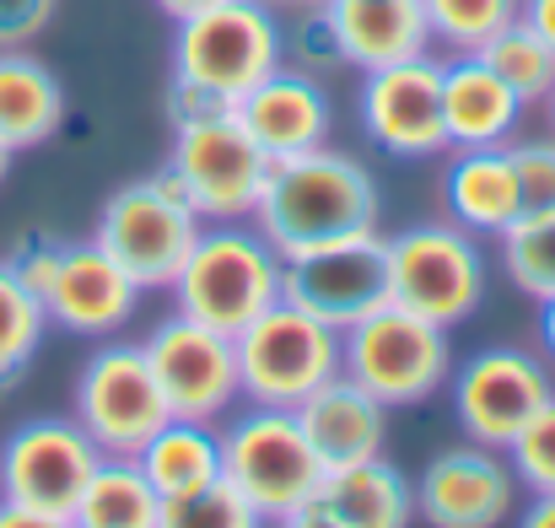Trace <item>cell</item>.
Here are the masks:
<instances>
[{
  "label": "cell",
  "instance_id": "cell-1",
  "mask_svg": "<svg viewBox=\"0 0 555 528\" xmlns=\"http://www.w3.org/2000/svg\"><path fill=\"white\" fill-rule=\"evenodd\" d=\"M377 216H383L377 178L367 173V163L335 146L270 163L264 194L254 205V227L275 243L281 259L340 237H367L377 232Z\"/></svg>",
  "mask_w": 555,
  "mask_h": 528
},
{
  "label": "cell",
  "instance_id": "cell-33",
  "mask_svg": "<svg viewBox=\"0 0 555 528\" xmlns=\"http://www.w3.org/2000/svg\"><path fill=\"white\" fill-rule=\"evenodd\" d=\"M518 189H524V210H555V130L534 141H507Z\"/></svg>",
  "mask_w": 555,
  "mask_h": 528
},
{
  "label": "cell",
  "instance_id": "cell-43",
  "mask_svg": "<svg viewBox=\"0 0 555 528\" xmlns=\"http://www.w3.org/2000/svg\"><path fill=\"white\" fill-rule=\"evenodd\" d=\"M270 11H281V16H302V11H319L324 0H264Z\"/></svg>",
  "mask_w": 555,
  "mask_h": 528
},
{
  "label": "cell",
  "instance_id": "cell-30",
  "mask_svg": "<svg viewBox=\"0 0 555 528\" xmlns=\"http://www.w3.org/2000/svg\"><path fill=\"white\" fill-rule=\"evenodd\" d=\"M49 330V313L43 302L16 281L11 259H0V383H11L33 356H38V340Z\"/></svg>",
  "mask_w": 555,
  "mask_h": 528
},
{
  "label": "cell",
  "instance_id": "cell-14",
  "mask_svg": "<svg viewBox=\"0 0 555 528\" xmlns=\"http://www.w3.org/2000/svg\"><path fill=\"white\" fill-rule=\"evenodd\" d=\"M98 448L76 421L38 415L0 442V502L70 518L87 475L98 469Z\"/></svg>",
  "mask_w": 555,
  "mask_h": 528
},
{
  "label": "cell",
  "instance_id": "cell-34",
  "mask_svg": "<svg viewBox=\"0 0 555 528\" xmlns=\"http://www.w3.org/2000/svg\"><path fill=\"white\" fill-rule=\"evenodd\" d=\"M297 27H286V65L308 70V76H324L330 65H340V49H335V33H330V16L324 5L319 11H302L292 16Z\"/></svg>",
  "mask_w": 555,
  "mask_h": 528
},
{
  "label": "cell",
  "instance_id": "cell-28",
  "mask_svg": "<svg viewBox=\"0 0 555 528\" xmlns=\"http://www.w3.org/2000/svg\"><path fill=\"white\" fill-rule=\"evenodd\" d=\"M496 243H502L507 281L524 297L534 302L555 297V210H524Z\"/></svg>",
  "mask_w": 555,
  "mask_h": 528
},
{
  "label": "cell",
  "instance_id": "cell-12",
  "mask_svg": "<svg viewBox=\"0 0 555 528\" xmlns=\"http://www.w3.org/2000/svg\"><path fill=\"white\" fill-rule=\"evenodd\" d=\"M146 361H152V377L168 399V415L173 421H199V426H216L237 410L243 388H237V346L232 335L221 330H205L184 313H173L168 324H157L146 335Z\"/></svg>",
  "mask_w": 555,
  "mask_h": 528
},
{
  "label": "cell",
  "instance_id": "cell-19",
  "mask_svg": "<svg viewBox=\"0 0 555 528\" xmlns=\"http://www.w3.org/2000/svg\"><path fill=\"white\" fill-rule=\"evenodd\" d=\"M324 16H330L340 65H351L362 76L437 49L421 0H324Z\"/></svg>",
  "mask_w": 555,
  "mask_h": 528
},
{
  "label": "cell",
  "instance_id": "cell-42",
  "mask_svg": "<svg viewBox=\"0 0 555 528\" xmlns=\"http://www.w3.org/2000/svg\"><path fill=\"white\" fill-rule=\"evenodd\" d=\"M540 335H545V351L555 356V297L540 302Z\"/></svg>",
  "mask_w": 555,
  "mask_h": 528
},
{
  "label": "cell",
  "instance_id": "cell-37",
  "mask_svg": "<svg viewBox=\"0 0 555 528\" xmlns=\"http://www.w3.org/2000/svg\"><path fill=\"white\" fill-rule=\"evenodd\" d=\"M0 528H70V518H54V513H33V507L0 502Z\"/></svg>",
  "mask_w": 555,
  "mask_h": 528
},
{
  "label": "cell",
  "instance_id": "cell-3",
  "mask_svg": "<svg viewBox=\"0 0 555 528\" xmlns=\"http://www.w3.org/2000/svg\"><path fill=\"white\" fill-rule=\"evenodd\" d=\"M281 65H286V16L270 11L264 0L205 5L173 33V76L227 108Z\"/></svg>",
  "mask_w": 555,
  "mask_h": 528
},
{
  "label": "cell",
  "instance_id": "cell-16",
  "mask_svg": "<svg viewBox=\"0 0 555 528\" xmlns=\"http://www.w3.org/2000/svg\"><path fill=\"white\" fill-rule=\"evenodd\" d=\"M518 507V475L502 448H442L415 486V518L431 528H502Z\"/></svg>",
  "mask_w": 555,
  "mask_h": 528
},
{
  "label": "cell",
  "instance_id": "cell-44",
  "mask_svg": "<svg viewBox=\"0 0 555 528\" xmlns=\"http://www.w3.org/2000/svg\"><path fill=\"white\" fill-rule=\"evenodd\" d=\"M11 157H16V152H5V146H0V183L11 178Z\"/></svg>",
  "mask_w": 555,
  "mask_h": 528
},
{
  "label": "cell",
  "instance_id": "cell-4",
  "mask_svg": "<svg viewBox=\"0 0 555 528\" xmlns=\"http://www.w3.org/2000/svg\"><path fill=\"white\" fill-rule=\"evenodd\" d=\"M324 475L330 469L313 453L297 410H259V404H248L221 432V480L264 524H275V518H286L297 507H313Z\"/></svg>",
  "mask_w": 555,
  "mask_h": 528
},
{
  "label": "cell",
  "instance_id": "cell-24",
  "mask_svg": "<svg viewBox=\"0 0 555 528\" xmlns=\"http://www.w3.org/2000/svg\"><path fill=\"white\" fill-rule=\"evenodd\" d=\"M319 507L346 528H410L415 524V486L377 459L330 469L319 486Z\"/></svg>",
  "mask_w": 555,
  "mask_h": 528
},
{
  "label": "cell",
  "instance_id": "cell-41",
  "mask_svg": "<svg viewBox=\"0 0 555 528\" xmlns=\"http://www.w3.org/2000/svg\"><path fill=\"white\" fill-rule=\"evenodd\" d=\"M163 16H173V22H184V16H194V11H205V5H221V0H152Z\"/></svg>",
  "mask_w": 555,
  "mask_h": 528
},
{
  "label": "cell",
  "instance_id": "cell-13",
  "mask_svg": "<svg viewBox=\"0 0 555 528\" xmlns=\"http://www.w3.org/2000/svg\"><path fill=\"white\" fill-rule=\"evenodd\" d=\"M448 383H453V415H459L464 437L502 448V453L534 421V410L555 394L551 366L534 351H518V346L475 351L464 366H453Z\"/></svg>",
  "mask_w": 555,
  "mask_h": 528
},
{
  "label": "cell",
  "instance_id": "cell-25",
  "mask_svg": "<svg viewBox=\"0 0 555 528\" xmlns=\"http://www.w3.org/2000/svg\"><path fill=\"white\" fill-rule=\"evenodd\" d=\"M135 464L146 469V480L157 486V497H189L210 480H221V432L199 426V421H168L152 432V442L135 453Z\"/></svg>",
  "mask_w": 555,
  "mask_h": 528
},
{
  "label": "cell",
  "instance_id": "cell-21",
  "mask_svg": "<svg viewBox=\"0 0 555 528\" xmlns=\"http://www.w3.org/2000/svg\"><path fill=\"white\" fill-rule=\"evenodd\" d=\"M297 421L313 442V453L324 459V469H346L377 459L388 442V404H377L362 383H351L346 372H335L324 388H313L297 404Z\"/></svg>",
  "mask_w": 555,
  "mask_h": 528
},
{
  "label": "cell",
  "instance_id": "cell-20",
  "mask_svg": "<svg viewBox=\"0 0 555 528\" xmlns=\"http://www.w3.org/2000/svg\"><path fill=\"white\" fill-rule=\"evenodd\" d=\"M442 210L475 237H502L524 216V189L507 146H459L442 168Z\"/></svg>",
  "mask_w": 555,
  "mask_h": 528
},
{
  "label": "cell",
  "instance_id": "cell-8",
  "mask_svg": "<svg viewBox=\"0 0 555 528\" xmlns=\"http://www.w3.org/2000/svg\"><path fill=\"white\" fill-rule=\"evenodd\" d=\"M232 346L237 388L259 410H297L313 388H324L340 372V335L313 313L292 308L286 297L270 313H259L243 335H232Z\"/></svg>",
  "mask_w": 555,
  "mask_h": 528
},
{
  "label": "cell",
  "instance_id": "cell-35",
  "mask_svg": "<svg viewBox=\"0 0 555 528\" xmlns=\"http://www.w3.org/2000/svg\"><path fill=\"white\" fill-rule=\"evenodd\" d=\"M60 0H0V49H27L49 22Z\"/></svg>",
  "mask_w": 555,
  "mask_h": 528
},
{
  "label": "cell",
  "instance_id": "cell-9",
  "mask_svg": "<svg viewBox=\"0 0 555 528\" xmlns=\"http://www.w3.org/2000/svg\"><path fill=\"white\" fill-rule=\"evenodd\" d=\"M163 168L184 189L194 216L210 227V221H254V205L270 178V157L254 146L237 114L221 108V114L173 125V146Z\"/></svg>",
  "mask_w": 555,
  "mask_h": 528
},
{
  "label": "cell",
  "instance_id": "cell-31",
  "mask_svg": "<svg viewBox=\"0 0 555 528\" xmlns=\"http://www.w3.org/2000/svg\"><path fill=\"white\" fill-rule=\"evenodd\" d=\"M157 528H270L227 480H210L189 497H168L163 513H157Z\"/></svg>",
  "mask_w": 555,
  "mask_h": 528
},
{
  "label": "cell",
  "instance_id": "cell-38",
  "mask_svg": "<svg viewBox=\"0 0 555 528\" xmlns=\"http://www.w3.org/2000/svg\"><path fill=\"white\" fill-rule=\"evenodd\" d=\"M518 16H524V22H529V27H534V33L555 49V0H524V11H518Z\"/></svg>",
  "mask_w": 555,
  "mask_h": 528
},
{
  "label": "cell",
  "instance_id": "cell-15",
  "mask_svg": "<svg viewBox=\"0 0 555 528\" xmlns=\"http://www.w3.org/2000/svg\"><path fill=\"white\" fill-rule=\"evenodd\" d=\"M362 130L399 163H431L448 152L442 125V60L421 54L362 76Z\"/></svg>",
  "mask_w": 555,
  "mask_h": 528
},
{
  "label": "cell",
  "instance_id": "cell-7",
  "mask_svg": "<svg viewBox=\"0 0 555 528\" xmlns=\"http://www.w3.org/2000/svg\"><path fill=\"white\" fill-rule=\"evenodd\" d=\"M388 302L459 330L486 302V254L453 221H415L388 237Z\"/></svg>",
  "mask_w": 555,
  "mask_h": 528
},
{
  "label": "cell",
  "instance_id": "cell-6",
  "mask_svg": "<svg viewBox=\"0 0 555 528\" xmlns=\"http://www.w3.org/2000/svg\"><path fill=\"white\" fill-rule=\"evenodd\" d=\"M340 372L362 383L377 404L404 410V404H426L453 377V346L442 324L383 302L377 313L357 319L340 335Z\"/></svg>",
  "mask_w": 555,
  "mask_h": 528
},
{
  "label": "cell",
  "instance_id": "cell-23",
  "mask_svg": "<svg viewBox=\"0 0 555 528\" xmlns=\"http://www.w3.org/2000/svg\"><path fill=\"white\" fill-rule=\"evenodd\" d=\"M65 125V87L33 49H0V146L33 152Z\"/></svg>",
  "mask_w": 555,
  "mask_h": 528
},
{
  "label": "cell",
  "instance_id": "cell-36",
  "mask_svg": "<svg viewBox=\"0 0 555 528\" xmlns=\"http://www.w3.org/2000/svg\"><path fill=\"white\" fill-rule=\"evenodd\" d=\"M227 103H216V98H205L199 87H189L173 76V87H168V119L173 125H189V119H205V114H221Z\"/></svg>",
  "mask_w": 555,
  "mask_h": 528
},
{
  "label": "cell",
  "instance_id": "cell-18",
  "mask_svg": "<svg viewBox=\"0 0 555 528\" xmlns=\"http://www.w3.org/2000/svg\"><path fill=\"white\" fill-rule=\"evenodd\" d=\"M38 302L49 324H60L65 335H114L135 313L141 286L98 243H60L54 275Z\"/></svg>",
  "mask_w": 555,
  "mask_h": 528
},
{
  "label": "cell",
  "instance_id": "cell-22",
  "mask_svg": "<svg viewBox=\"0 0 555 528\" xmlns=\"http://www.w3.org/2000/svg\"><path fill=\"white\" fill-rule=\"evenodd\" d=\"M518 119H524V98L480 54H448L442 60L448 152H459V146H507Z\"/></svg>",
  "mask_w": 555,
  "mask_h": 528
},
{
  "label": "cell",
  "instance_id": "cell-2",
  "mask_svg": "<svg viewBox=\"0 0 555 528\" xmlns=\"http://www.w3.org/2000/svg\"><path fill=\"white\" fill-rule=\"evenodd\" d=\"M281 270L286 259L254 221H210L168 292L184 319L221 335H243L259 313L281 302Z\"/></svg>",
  "mask_w": 555,
  "mask_h": 528
},
{
  "label": "cell",
  "instance_id": "cell-5",
  "mask_svg": "<svg viewBox=\"0 0 555 528\" xmlns=\"http://www.w3.org/2000/svg\"><path fill=\"white\" fill-rule=\"evenodd\" d=\"M205 221L194 216V205L184 199V189L173 183V173L135 178L125 189L108 194L92 243L141 286V292H168L184 270L189 248L199 243Z\"/></svg>",
  "mask_w": 555,
  "mask_h": 528
},
{
  "label": "cell",
  "instance_id": "cell-40",
  "mask_svg": "<svg viewBox=\"0 0 555 528\" xmlns=\"http://www.w3.org/2000/svg\"><path fill=\"white\" fill-rule=\"evenodd\" d=\"M518 528H555V497H534V502L518 513Z\"/></svg>",
  "mask_w": 555,
  "mask_h": 528
},
{
  "label": "cell",
  "instance_id": "cell-10",
  "mask_svg": "<svg viewBox=\"0 0 555 528\" xmlns=\"http://www.w3.org/2000/svg\"><path fill=\"white\" fill-rule=\"evenodd\" d=\"M103 459H135L157 426H168V399L152 377L141 346H98L76 377V415H70Z\"/></svg>",
  "mask_w": 555,
  "mask_h": 528
},
{
  "label": "cell",
  "instance_id": "cell-26",
  "mask_svg": "<svg viewBox=\"0 0 555 528\" xmlns=\"http://www.w3.org/2000/svg\"><path fill=\"white\" fill-rule=\"evenodd\" d=\"M157 513L163 497L135 459H98L70 507V528H157Z\"/></svg>",
  "mask_w": 555,
  "mask_h": 528
},
{
  "label": "cell",
  "instance_id": "cell-29",
  "mask_svg": "<svg viewBox=\"0 0 555 528\" xmlns=\"http://www.w3.org/2000/svg\"><path fill=\"white\" fill-rule=\"evenodd\" d=\"M421 11L431 22V43L448 54H480L502 27L518 22L524 0H421Z\"/></svg>",
  "mask_w": 555,
  "mask_h": 528
},
{
  "label": "cell",
  "instance_id": "cell-11",
  "mask_svg": "<svg viewBox=\"0 0 555 528\" xmlns=\"http://www.w3.org/2000/svg\"><path fill=\"white\" fill-rule=\"evenodd\" d=\"M281 297L313 313L319 324H330L335 335H346L357 319L388 302V237L367 232V237H340L324 248L286 254Z\"/></svg>",
  "mask_w": 555,
  "mask_h": 528
},
{
  "label": "cell",
  "instance_id": "cell-45",
  "mask_svg": "<svg viewBox=\"0 0 555 528\" xmlns=\"http://www.w3.org/2000/svg\"><path fill=\"white\" fill-rule=\"evenodd\" d=\"M545 108H551V130H555V92H551V103H545Z\"/></svg>",
  "mask_w": 555,
  "mask_h": 528
},
{
  "label": "cell",
  "instance_id": "cell-27",
  "mask_svg": "<svg viewBox=\"0 0 555 528\" xmlns=\"http://www.w3.org/2000/svg\"><path fill=\"white\" fill-rule=\"evenodd\" d=\"M480 60L524 98V108H534V103H551L555 92V49L518 16L513 27H502L486 49H480Z\"/></svg>",
  "mask_w": 555,
  "mask_h": 528
},
{
  "label": "cell",
  "instance_id": "cell-17",
  "mask_svg": "<svg viewBox=\"0 0 555 528\" xmlns=\"http://www.w3.org/2000/svg\"><path fill=\"white\" fill-rule=\"evenodd\" d=\"M232 114H237V125L254 136V146L270 163L302 157L313 146H330V130H335V103H330L324 81L297 70V65L270 70L259 87H248L232 103Z\"/></svg>",
  "mask_w": 555,
  "mask_h": 528
},
{
  "label": "cell",
  "instance_id": "cell-32",
  "mask_svg": "<svg viewBox=\"0 0 555 528\" xmlns=\"http://www.w3.org/2000/svg\"><path fill=\"white\" fill-rule=\"evenodd\" d=\"M507 464H513V475H518V486H524V491H534V497H555V394L534 410V421L513 437Z\"/></svg>",
  "mask_w": 555,
  "mask_h": 528
},
{
  "label": "cell",
  "instance_id": "cell-39",
  "mask_svg": "<svg viewBox=\"0 0 555 528\" xmlns=\"http://www.w3.org/2000/svg\"><path fill=\"white\" fill-rule=\"evenodd\" d=\"M270 528H346V524H335V518H330V513H324V507L313 502V507H297V513H286V518H275V524H270Z\"/></svg>",
  "mask_w": 555,
  "mask_h": 528
}]
</instances>
